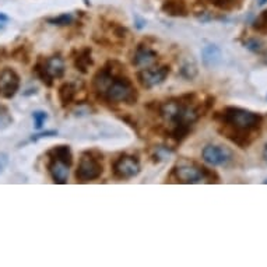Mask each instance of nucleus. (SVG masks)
<instances>
[{"label": "nucleus", "instance_id": "f257e3e1", "mask_svg": "<svg viewBox=\"0 0 267 267\" xmlns=\"http://www.w3.org/2000/svg\"><path fill=\"white\" fill-rule=\"evenodd\" d=\"M214 119L223 126L220 132L241 149H246L252 144L263 123L262 115L235 106H228L224 111L217 112Z\"/></svg>", "mask_w": 267, "mask_h": 267}, {"label": "nucleus", "instance_id": "f03ea898", "mask_svg": "<svg viewBox=\"0 0 267 267\" xmlns=\"http://www.w3.org/2000/svg\"><path fill=\"white\" fill-rule=\"evenodd\" d=\"M101 98L111 104L133 105L137 102L139 92L130 79L116 75L105 89Z\"/></svg>", "mask_w": 267, "mask_h": 267}, {"label": "nucleus", "instance_id": "7ed1b4c3", "mask_svg": "<svg viewBox=\"0 0 267 267\" xmlns=\"http://www.w3.org/2000/svg\"><path fill=\"white\" fill-rule=\"evenodd\" d=\"M171 177L178 183H199L201 180H207L210 183L218 182V177L214 171L208 170L203 165H197L194 163H180L177 167H174Z\"/></svg>", "mask_w": 267, "mask_h": 267}, {"label": "nucleus", "instance_id": "20e7f679", "mask_svg": "<svg viewBox=\"0 0 267 267\" xmlns=\"http://www.w3.org/2000/svg\"><path fill=\"white\" fill-rule=\"evenodd\" d=\"M104 172V167L99 158L94 157L91 153H84L80 157V161L76 170V180L80 183H87L98 179Z\"/></svg>", "mask_w": 267, "mask_h": 267}, {"label": "nucleus", "instance_id": "39448f33", "mask_svg": "<svg viewBox=\"0 0 267 267\" xmlns=\"http://www.w3.org/2000/svg\"><path fill=\"white\" fill-rule=\"evenodd\" d=\"M140 161L139 158L130 154H123L119 158L115 160V163L112 165V172L113 177L120 180H126L137 177L140 174Z\"/></svg>", "mask_w": 267, "mask_h": 267}, {"label": "nucleus", "instance_id": "423d86ee", "mask_svg": "<svg viewBox=\"0 0 267 267\" xmlns=\"http://www.w3.org/2000/svg\"><path fill=\"white\" fill-rule=\"evenodd\" d=\"M170 72H171L170 66L147 67V69H141L140 72H137L136 77L143 89H150L163 84L167 80V77L170 76Z\"/></svg>", "mask_w": 267, "mask_h": 267}, {"label": "nucleus", "instance_id": "0eeeda50", "mask_svg": "<svg viewBox=\"0 0 267 267\" xmlns=\"http://www.w3.org/2000/svg\"><path fill=\"white\" fill-rule=\"evenodd\" d=\"M203 161L211 167H223L232 160V153L230 149L217 146V144H207L201 151Z\"/></svg>", "mask_w": 267, "mask_h": 267}, {"label": "nucleus", "instance_id": "6e6552de", "mask_svg": "<svg viewBox=\"0 0 267 267\" xmlns=\"http://www.w3.org/2000/svg\"><path fill=\"white\" fill-rule=\"evenodd\" d=\"M18 89H20V76L13 69L4 67L0 72V96L10 99L17 94Z\"/></svg>", "mask_w": 267, "mask_h": 267}, {"label": "nucleus", "instance_id": "1a4fd4ad", "mask_svg": "<svg viewBox=\"0 0 267 267\" xmlns=\"http://www.w3.org/2000/svg\"><path fill=\"white\" fill-rule=\"evenodd\" d=\"M158 60V53L150 48L147 45H139L136 52H134L133 60V66L139 67V69H147V67H151L154 63Z\"/></svg>", "mask_w": 267, "mask_h": 267}, {"label": "nucleus", "instance_id": "9d476101", "mask_svg": "<svg viewBox=\"0 0 267 267\" xmlns=\"http://www.w3.org/2000/svg\"><path fill=\"white\" fill-rule=\"evenodd\" d=\"M69 165L65 163H62L56 158L49 157V163H48V171L51 174V178L55 183H59V185H65L67 183V179H69Z\"/></svg>", "mask_w": 267, "mask_h": 267}, {"label": "nucleus", "instance_id": "9b49d317", "mask_svg": "<svg viewBox=\"0 0 267 267\" xmlns=\"http://www.w3.org/2000/svg\"><path fill=\"white\" fill-rule=\"evenodd\" d=\"M201 60H203V65L208 69L218 66L223 60L221 49L217 45H206L201 49Z\"/></svg>", "mask_w": 267, "mask_h": 267}, {"label": "nucleus", "instance_id": "f8f14e48", "mask_svg": "<svg viewBox=\"0 0 267 267\" xmlns=\"http://www.w3.org/2000/svg\"><path fill=\"white\" fill-rule=\"evenodd\" d=\"M44 66L46 69V72H48V75L51 76L53 80L55 79H62L65 76V72H66L65 60L62 59L59 55L58 56H52V58H48L44 62Z\"/></svg>", "mask_w": 267, "mask_h": 267}, {"label": "nucleus", "instance_id": "ddd939ff", "mask_svg": "<svg viewBox=\"0 0 267 267\" xmlns=\"http://www.w3.org/2000/svg\"><path fill=\"white\" fill-rule=\"evenodd\" d=\"M92 66V51L91 48L86 46L80 49L75 56V67L80 73H89V69Z\"/></svg>", "mask_w": 267, "mask_h": 267}, {"label": "nucleus", "instance_id": "4468645a", "mask_svg": "<svg viewBox=\"0 0 267 267\" xmlns=\"http://www.w3.org/2000/svg\"><path fill=\"white\" fill-rule=\"evenodd\" d=\"M163 11L172 17H186L189 13L183 0H165L163 3Z\"/></svg>", "mask_w": 267, "mask_h": 267}, {"label": "nucleus", "instance_id": "2eb2a0df", "mask_svg": "<svg viewBox=\"0 0 267 267\" xmlns=\"http://www.w3.org/2000/svg\"><path fill=\"white\" fill-rule=\"evenodd\" d=\"M76 95H77V87L75 83H63L58 89V96L62 106H69L70 104H73Z\"/></svg>", "mask_w": 267, "mask_h": 267}, {"label": "nucleus", "instance_id": "dca6fc26", "mask_svg": "<svg viewBox=\"0 0 267 267\" xmlns=\"http://www.w3.org/2000/svg\"><path fill=\"white\" fill-rule=\"evenodd\" d=\"M48 157L56 158V160H59L62 163L69 165V167H72V164H73V156H72V151H70L69 146H56V147H53L51 151H48Z\"/></svg>", "mask_w": 267, "mask_h": 267}, {"label": "nucleus", "instance_id": "f3484780", "mask_svg": "<svg viewBox=\"0 0 267 267\" xmlns=\"http://www.w3.org/2000/svg\"><path fill=\"white\" fill-rule=\"evenodd\" d=\"M34 70H35V73H37V76L39 77V80L44 83L45 86L52 87L53 79L51 77V76L48 75V72H46V69H45V66H44V62H42V63H37Z\"/></svg>", "mask_w": 267, "mask_h": 267}, {"label": "nucleus", "instance_id": "a211bd4d", "mask_svg": "<svg viewBox=\"0 0 267 267\" xmlns=\"http://www.w3.org/2000/svg\"><path fill=\"white\" fill-rule=\"evenodd\" d=\"M48 22L52 24V25H59V27H63V25H69L73 22V15L70 13H63V14L58 15V17H53V18H48Z\"/></svg>", "mask_w": 267, "mask_h": 267}, {"label": "nucleus", "instance_id": "6ab92c4d", "mask_svg": "<svg viewBox=\"0 0 267 267\" xmlns=\"http://www.w3.org/2000/svg\"><path fill=\"white\" fill-rule=\"evenodd\" d=\"M11 122H13V118L7 108L4 105H0V129H6Z\"/></svg>", "mask_w": 267, "mask_h": 267}, {"label": "nucleus", "instance_id": "aec40b11", "mask_svg": "<svg viewBox=\"0 0 267 267\" xmlns=\"http://www.w3.org/2000/svg\"><path fill=\"white\" fill-rule=\"evenodd\" d=\"M32 119H34V125H35V129H41L44 126L45 120L48 119V113L44 111H35L32 112Z\"/></svg>", "mask_w": 267, "mask_h": 267}, {"label": "nucleus", "instance_id": "412c9836", "mask_svg": "<svg viewBox=\"0 0 267 267\" xmlns=\"http://www.w3.org/2000/svg\"><path fill=\"white\" fill-rule=\"evenodd\" d=\"M180 75L185 77L186 80H192L194 76L197 75V69L194 65H190V63H187L185 66L180 69Z\"/></svg>", "mask_w": 267, "mask_h": 267}, {"label": "nucleus", "instance_id": "4be33fe9", "mask_svg": "<svg viewBox=\"0 0 267 267\" xmlns=\"http://www.w3.org/2000/svg\"><path fill=\"white\" fill-rule=\"evenodd\" d=\"M211 4H214L215 7L221 8V10H231L234 8V0H207Z\"/></svg>", "mask_w": 267, "mask_h": 267}, {"label": "nucleus", "instance_id": "5701e85b", "mask_svg": "<svg viewBox=\"0 0 267 267\" xmlns=\"http://www.w3.org/2000/svg\"><path fill=\"white\" fill-rule=\"evenodd\" d=\"M58 132H55V130H48V132H42V133H38V134H32V137H31V141H37L39 139H44V137H53V136H56Z\"/></svg>", "mask_w": 267, "mask_h": 267}, {"label": "nucleus", "instance_id": "b1692460", "mask_svg": "<svg viewBox=\"0 0 267 267\" xmlns=\"http://www.w3.org/2000/svg\"><path fill=\"white\" fill-rule=\"evenodd\" d=\"M246 48L248 49H251L253 52H259L260 51V44L258 41H255V39H249V41H246Z\"/></svg>", "mask_w": 267, "mask_h": 267}, {"label": "nucleus", "instance_id": "393cba45", "mask_svg": "<svg viewBox=\"0 0 267 267\" xmlns=\"http://www.w3.org/2000/svg\"><path fill=\"white\" fill-rule=\"evenodd\" d=\"M8 165V154L6 153H0V174L6 170Z\"/></svg>", "mask_w": 267, "mask_h": 267}, {"label": "nucleus", "instance_id": "a878e982", "mask_svg": "<svg viewBox=\"0 0 267 267\" xmlns=\"http://www.w3.org/2000/svg\"><path fill=\"white\" fill-rule=\"evenodd\" d=\"M8 21V17L6 14H3V13H0V22H7Z\"/></svg>", "mask_w": 267, "mask_h": 267}, {"label": "nucleus", "instance_id": "bb28decb", "mask_svg": "<svg viewBox=\"0 0 267 267\" xmlns=\"http://www.w3.org/2000/svg\"><path fill=\"white\" fill-rule=\"evenodd\" d=\"M260 20L265 22V24H267V10H265V11L262 13V17H260Z\"/></svg>", "mask_w": 267, "mask_h": 267}, {"label": "nucleus", "instance_id": "cd10ccee", "mask_svg": "<svg viewBox=\"0 0 267 267\" xmlns=\"http://www.w3.org/2000/svg\"><path fill=\"white\" fill-rule=\"evenodd\" d=\"M263 160H265V163L267 164V144L265 146V149H263Z\"/></svg>", "mask_w": 267, "mask_h": 267}, {"label": "nucleus", "instance_id": "c85d7f7f", "mask_svg": "<svg viewBox=\"0 0 267 267\" xmlns=\"http://www.w3.org/2000/svg\"><path fill=\"white\" fill-rule=\"evenodd\" d=\"M256 1H258V4H259V6H265V4L267 3V0H256Z\"/></svg>", "mask_w": 267, "mask_h": 267}, {"label": "nucleus", "instance_id": "c756f323", "mask_svg": "<svg viewBox=\"0 0 267 267\" xmlns=\"http://www.w3.org/2000/svg\"><path fill=\"white\" fill-rule=\"evenodd\" d=\"M265 63H267V55H266V56H265Z\"/></svg>", "mask_w": 267, "mask_h": 267}]
</instances>
